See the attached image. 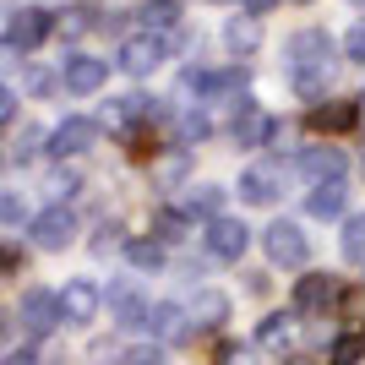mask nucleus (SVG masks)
<instances>
[{"instance_id": "nucleus-1", "label": "nucleus", "mask_w": 365, "mask_h": 365, "mask_svg": "<svg viewBox=\"0 0 365 365\" xmlns=\"http://www.w3.org/2000/svg\"><path fill=\"white\" fill-rule=\"evenodd\" d=\"M327 76H333V38L322 28H300L289 38V82L300 98H322L327 93Z\"/></svg>"}, {"instance_id": "nucleus-2", "label": "nucleus", "mask_w": 365, "mask_h": 365, "mask_svg": "<svg viewBox=\"0 0 365 365\" xmlns=\"http://www.w3.org/2000/svg\"><path fill=\"white\" fill-rule=\"evenodd\" d=\"M262 251H267V262H273V267H305V257H311V240H305V229H300V224L278 218V224L262 229Z\"/></svg>"}, {"instance_id": "nucleus-3", "label": "nucleus", "mask_w": 365, "mask_h": 365, "mask_svg": "<svg viewBox=\"0 0 365 365\" xmlns=\"http://www.w3.org/2000/svg\"><path fill=\"white\" fill-rule=\"evenodd\" d=\"M98 131H104V125L88 120V115H66V120L49 131V148L44 153H55V158H82V153L98 148Z\"/></svg>"}, {"instance_id": "nucleus-4", "label": "nucleus", "mask_w": 365, "mask_h": 365, "mask_svg": "<svg viewBox=\"0 0 365 365\" xmlns=\"http://www.w3.org/2000/svg\"><path fill=\"white\" fill-rule=\"evenodd\" d=\"M169 55V38H158V33H131V38H120V55H115V66L131 76H153L158 66H164Z\"/></svg>"}, {"instance_id": "nucleus-5", "label": "nucleus", "mask_w": 365, "mask_h": 365, "mask_svg": "<svg viewBox=\"0 0 365 365\" xmlns=\"http://www.w3.org/2000/svg\"><path fill=\"white\" fill-rule=\"evenodd\" d=\"M16 317H22V333L28 338H49L66 322L61 317V294H49V289H28L22 305H16Z\"/></svg>"}, {"instance_id": "nucleus-6", "label": "nucleus", "mask_w": 365, "mask_h": 365, "mask_svg": "<svg viewBox=\"0 0 365 365\" xmlns=\"http://www.w3.org/2000/svg\"><path fill=\"white\" fill-rule=\"evenodd\" d=\"M71 240H76V213L66 207V202L33 213V245H38V251H66Z\"/></svg>"}, {"instance_id": "nucleus-7", "label": "nucleus", "mask_w": 365, "mask_h": 365, "mask_svg": "<svg viewBox=\"0 0 365 365\" xmlns=\"http://www.w3.org/2000/svg\"><path fill=\"white\" fill-rule=\"evenodd\" d=\"M49 33H55V11H44V6H22V11L11 16V33H6V44L28 55V49L44 44Z\"/></svg>"}, {"instance_id": "nucleus-8", "label": "nucleus", "mask_w": 365, "mask_h": 365, "mask_svg": "<svg viewBox=\"0 0 365 365\" xmlns=\"http://www.w3.org/2000/svg\"><path fill=\"white\" fill-rule=\"evenodd\" d=\"M202 240H207V257L213 262H240L245 245H251V229H245L240 218H213Z\"/></svg>"}, {"instance_id": "nucleus-9", "label": "nucleus", "mask_w": 365, "mask_h": 365, "mask_svg": "<svg viewBox=\"0 0 365 365\" xmlns=\"http://www.w3.org/2000/svg\"><path fill=\"white\" fill-rule=\"evenodd\" d=\"M104 82H109V61H98V55H71V61L61 66V88L76 93V98L98 93Z\"/></svg>"}, {"instance_id": "nucleus-10", "label": "nucleus", "mask_w": 365, "mask_h": 365, "mask_svg": "<svg viewBox=\"0 0 365 365\" xmlns=\"http://www.w3.org/2000/svg\"><path fill=\"white\" fill-rule=\"evenodd\" d=\"M98 311H104V289H98V284L71 278V284L61 289V317H66V322H76V327H82V322H93Z\"/></svg>"}, {"instance_id": "nucleus-11", "label": "nucleus", "mask_w": 365, "mask_h": 365, "mask_svg": "<svg viewBox=\"0 0 365 365\" xmlns=\"http://www.w3.org/2000/svg\"><path fill=\"white\" fill-rule=\"evenodd\" d=\"M142 333H153L158 344H175V338L191 333V317H185L175 300H158V305H148V317H142Z\"/></svg>"}, {"instance_id": "nucleus-12", "label": "nucleus", "mask_w": 365, "mask_h": 365, "mask_svg": "<svg viewBox=\"0 0 365 365\" xmlns=\"http://www.w3.org/2000/svg\"><path fill=\"white\" fill-rule=\"evenodd\" d=\"M327 305H338V278L333 273H305L300 284H294V311L317 317V311H327Z\"/></svg>"}, {"instance_id": "nucleus-13", "label": "nucleus", "mask_w": 365, "mask_h": 365, "mask_svg": "<svg viewBox=\"0 0 365 365\" xmlns=\"http://www.w3.org/2000/svg\"><path fill=\"white\" fill-rule=\"evenodd\" d=\"M305 120H311V131H327V137L354 131V125H360V98H333V104H317Z\"/></svg>"}, {"instance_id": "nucleus-14", "label": "nucleus", "mask_w": 365, "mask_h": 365, "mask_svg": "<svg viewBox=\"0 0 365 365\" xmlns=\"http://www.w3.org/2000/svg\"><path fill=\"white\" fill-rule=\"evenodd\" d=\"M158 115H164V109L153 104V98H142V93H120V98H109V104H104V120H98V125H115V131H120V125L158 120Z\"/></svg>"}, {"instance_id": "nucleus-15", "label": "nucleus", "mask_w": 365, "mask_h": 365, "mask_svg": "<svg viewBox=\"0 0 365 365\" xmlns=\"http://www.w3.org/2000/svg\"><path fill=\"white\" fill-rule=\"evenodd\" d=\"M185 317H191V327H202V333H218V327L229 322V294L197 289V300L185 305Z\"/></svg>"}, {"instance_id": "nucleus-16", "label": "nucleus", "mask_w": 365, "mask_h": 365, "mask_svg": "<svg viewBox=\"0 0 365 365\" xmlns=\"http://www.w3.org/2000/svg\"><path fill=\"white\" fill-rule=\"evenodd\" d=\"M349 207V185L344 180H322V185H311V197H305V213L311 218H338Z\"/></svg>"}, {"instance_id": "nucleus-17", "label": "nucleus", "mask_w": 365, "mask_h": 365, "mask_svg": "<svg viewBox=\"0 0 365 365\" xmlns=\"http://www.w3.org/2000/svg\"><path fill=\"white\" fill-rule=\"evenodd\" d=\"M224 44H229V55H235V61L257 55V49H262V22H257V16H229Z\"/></svg>"}, {"instance_id": "nucleus-18", "label": "nucleus", "mask_w": 365, "mask_h": 365, "mask_svg": "<svg viewBox=\"0 0 365 365\" xmlns=\"http://www.w3.org/2000/svg\"><path fill=\"white\" fill-rule=\"evenodd\" d=\"M300 169L311 180H344V148H305L300 153Z\"/></svg>"}, {"instance_id": "nucleus-19", "label": "nucleus", "mask_w": 365, "mask_h": 365, "mask_svg": "<svg viewBox=\"0 0 365 365\" xmlns=\"http://www.w3.org/2000/svg\"><path fill=\"white\" fill-rule=\"evenodd\" d=\"M278 169H245L240 175V202H251V207H267V202L278 197Z\"/></svg>"}, {"instance_id": "nucleus-20", "label": "nucleus", "mask_w": 365, "mask_h": 365, "mask_svg": "<svg viewBox=\"0 0 365 365\" xmlns=\"http://www.w3.org/2000/svg\"><path fill=\"white\" fill-rule=\"evenodd\" d=\"M137 16H142V33H158V38L180 33V6H175V0H148Z\"/></svg>"}, {"instance_id": "nucleus-21", "label": "nucleus", "mask_w": 365, "mask_h": 365, "mask_svg": "<svg viewBox=\"0 0 365 365\" xmlns=\"http://www.w3.org/2000/svg\"><path fill=\"white\" fill-rule=\"evenodd\" d=\"M93 28H98V11H93V6H66V11H55V33H61L66 44L88 38Z\"/></svg>"}, {"instance_id": "nucleus-22", "label": "nucleus", "mask_w": 365, "mask_h": 365, "mask_svg": "<svg viewBox=\"0 0 365 365\" xmlns=\"http://www.w3.org/2000/svg\"><path fill=\"white\" fill-rule=\"evenodd\" d=\"M267 137H273V120H267L262 109H245V115H235V148H262Z\"/></svg>"}, {"instance_id": "nucleus-23", "label": "nucleus", "mask_w": 365, "mask_h": 365, "mask_svg": "<svg viewBox=\"0 0 365 365\" xmlns=\"http://www.w3.org/2000/svg\"><path fill=\"white\" fill-rule=\"evenodd\" d=\"M207 131H213V120H207V109H180L175 115V137H180V148H191V142H207Z\"/></svg>"}, {"instance_id": "nucleus-24", "label": "nucleus", "mask_w": 365, "mask_h": 365, "mask_svg": "<svg viewBox=\"0 0 365 365\" xmlns=\"http://www.w3.org/2000/svg\"><path fill=\"white\" fill-rule=\"evenodd\" d=\"M289 338H294V317H284V311H278V317H267V322L257 327V344H262V349H273V354L289 349Z\"/></svg>"}, {"instance_id": "nucleus-25", "label": "nucleus", "mask_w": 365, "mask_h": 365, "mask_svg": "<svg viewBox=\"0 0 365 365\" xmlns=\"http://www.w3.org/2000/svg\"><path fill=\"white\" fill-rule=\"evenodd\" d=\"M125 257H131L137 273H158L164 267V245L158 240H125Z\"/></svg>"}, {"instance_id": "nucleus-26", "label": "nucleus", "mask_w": 365, "mask_h": 365, "mask_svg": "<svg viewBox=\"0 0 365 365\" xmlns=\"http://www.w3.org/2000/svg\"><path fill=\"white\" fill-rule=\"evenodd\" d=\"M218 202H224V191H218V185H191V191H185V202H180V213H191V218L207 213V218H213Z\"/></svg>"}, {"instance_id": "nucleus-27", "label": "nucleus", "mask_w": 365, "mask_h": 365, "mask_svg": "<svg viewBox=\"0 0 365 365\" xmlns=\"http://www.w3.org/2000/svg\"><path fill=\"white\" fill-rule=\"evenodd\" d=\"M44 148H49L44 131H38V125H22V131H16V142H11V158H16V164H28V158H38Z\"/></svg>"}, {"instance_id": "nucleus-28", "label": "nucleus", "mask_w": 365, "mask_h": 365, "mask_svg": "<svg viewBox=\"0 0 365 365\" xmlns=\"http://www.w3.org/2000/svg\"><path fill=\"white\" fill-rule=\"evenodd\" d=\"M360 354H365V333H344V338H333L327 365H360Z\"/></svg>"}, {"instance_id": "nucleus-29", "label": "nucleus", "mask_w": 365, "mask_h": 365, "mask_svg": "<svg viewBox=\"0 0 365 365\" xmlns=\"http://www.w3.org/2000/svg\"><path fill=\"white\" fill-rule=\"evenodd\" d=\"M185 218H191V213H180V207H164V213L153 218V229H158V245L185 240Z\"/></svg>"}, {"instance_id": "nucleus-30", "label": "nucleus", "mask_w": 365, "mask_h": 365, "mask_svg": "<svg viewBox=\"0 0 365 365\" xmlns=\"http://www.w3.org/2000/svg\"><path fill=\"white\" fill-rule=\"evenodd\" d=\"M22 88H28L33 98H44V93H55V88H61V76H55V71H44V66H22Z\"/></svg>"}, {"instance_id": "nucleus-31", "label": "nucleus", "mask_w": 365, "mask_h": 365, "mask_svg": "<svg viewBox=\"0 0 365 365\" xmlns=\"http://www.w3.org/2000/svg\"><path fill=\"white\" fill-rule=\"evenodd\" d=\"M344 257L349 262H365V213H354L344 224Z\"/></svg>"}, {"instance_id": "nucleus-32", "label": "nucleus", "mask_w": 365, "mask_h": 365, "mask_svg": "<svg viewBox=\"0 0 365 365\" xmlns=\"http://www.w3.org/2000/svg\"><path fill=\"white\" fill-rule=\"evenodd\" d=\"M28 218V197H16V191H0V224H22Z\"/></svg>"}, {"instance_id": "nucleus-33", "label": "nucleus", "mask_w": 365, "mask_h": 365, "mask_svg": "<svg viewBox=\"0 0 365 365\" xmlns=\"http://www.w3.org/2000/svg\"><path fill=\"white\" fill-rule=\"evenodd\" d=\"M44 191H49L55 202H66V197H76V191H82V180H76L71 169H61V175H49V185H44Z\"/></svg>"}, {"instance_id": "nucleus-34", "label": "nucleus", "mask_w": 365, "mask_h": 365, "mask_svg": "<svg viewBox=\"0 0 365 365\" xmlns=\"http://www.w3.org/2000/svg\"><path fill=\"white\" fill-rule=\"evenodd\" d=\"M115 245H125V235H120V224H104L98 235H93V257H109Z\"/></svg>"}, {"instance_id": "nucleus-35", "label": "nucleus", "mask_w": 365, "mask_h": 365, "mask_svg": "<svg viewBox=\"0 0 365 365\" xmlns=\"http://www.w3.org/2000/svg\"><path fill=\"white\" fill-rule=\"evenodd\" d=\"M344 55H349V61H360V66H365V16H360V22H354L349 33H344Z\"/></svg>"}, {"instance_id": "nucleus-36", "label": "nucleus", "mask_w": 365, "mask_h": 365, "mask_svg": "<svg viewBox=\"0 0 365 365\" xmlns=\"http://www.w3.org/2000/svg\"><path fill=\"white\" fill-rule=\"evenodd\" d=\"M22 267V245H0V278H11Z\"/></svg>"}, {"instance_id": "nucleus-37", "label": "nucleus", "mask_w": 365, "mask_h": 365, "mask_svg": "<svg viewBox=\"0 0 365 365\" xmlns=\"http://www.w3.org/2000/svg\"><path fill=\"white\" fill-rule=\"evenodd\" d=\"M11 120H16V93L0 88V125H11Z\"/></svg>"}, {"instance_id": "nucleus-38", "label": "nucleus", "mask_w": 365, "mask_h": 365, "mask_svg": "<svg viewBox=\"0 0 365 365\" xmlns=\"http://www.w3.org/2000/svg\"><path fill=\"white\" fill-rule=\"evenodd\" d=\"M125 365H164V354H158V349H131Z\"/></svg>"}, {"instance_id": "nucleus-39", "label": "nucleus", "mask_w": 365, "mask_h": 365, "mask_svg": "<svg viewBox=\"0 0 365 365\" xmlns=\"http://www.w3.org/2000/svg\"><path fill=\"white\" fill-rule=\"evenodd\" d=\"M0 365H38V354H33L28 344H22V349H11V354H6V360H0Z\"/></svg>"}, {"instance_id": "nucleus-40", "label": "nucleus", "mask_w": 365, "mask_h": 365, "mask_svg": "<svg viewBox=\"0 0 365 365\" xmlns=\"http://www.w3.org/2000/svg\"><path fill=\"white\" fill-rule=\"evenodd\" d=\"M273 6H278V0H240V11H245V16H267Z\"/></svg>"}, {"instance_id": "nucleus-41", "label": "nucleus", "mask_w": 365, "mask_h": 365, "mask_svg": "<svg viewBox=\"0 0 365 365\" xmlns=\"http://www.w3.org/2000/svg\"><path fill=\"white\" fill-rule=\"evenodd\" d=\"M11 66H22V49H11V44H0V71H11Z\"/></svg>"}, {"instance_id": "nucleus-42", "label": "nucleus", "mask_w": 365, "mask_h": 365, "mask_svg": "<svg viewBox=\"0 0 365 365\" xmlns=\"http://www.w3.org/2000/svg\"><path fill=\"white\" fill-rule=\"evenodd\" d=\"M278 365H317V360H305V354H289V360H278Z\"/></svg>"}, {"instance_id": "nucleus-43", "label": "nucleus", "mask_w": 365, "mask_h": 365, "mask_svg": "<svg viewBox=\"0 0 365 365\" xmlns=\"http://www.w3.org/2000/svg\"><path fill=\"white\" fill-rule=\"evenodd\" d=\"M6 333H11V317H6V311H0V338H6Z\"/></svg>"}, {"instance_id": "nucleus-44", "label": "nucleus", "mask_w": 365, "mask_h": 365, "mask_svg": "<svg viewBox=\"0 0 365 365\" xmlns=\"http://www.w3.org/2000/svg\"><path fill=\"white\" fill-rule=\"evenodd\" d=\"M294 6H311V0H294Z\"/></svg>"}, {"instance_id": "nucleus-45", "label": "nucleus", "mask_w": 365, "mask_h": 365, "mask_svg": "<svg viewBox=\"0 0 365 365\" xmlns=\"http://www.w3.org/2000/svg\"><path fill=\"white\" fill-rule=\"evenodd\" d=\"M360 169H365V153H360Z\"/></svg>"}, {"instance_id": "nucleus-46", "label": "nucleus", "mask_w": 365, "mask_h": 365, "mask_svg": "<svg viewBox=\"0 0 365 365\" xmlns=\"http://www.w3.org/2000/svg\"><path fill=\"white\" fill-rule=\"evenodd\" d=\"M354 6H365V0H354Z\"/></svg>"}]
</instances>
